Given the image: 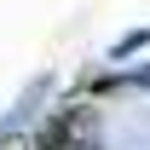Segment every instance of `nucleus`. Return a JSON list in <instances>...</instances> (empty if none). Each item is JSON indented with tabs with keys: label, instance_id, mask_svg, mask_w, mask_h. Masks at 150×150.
Instances as JSON below:
<instances>
[{
	"label": "nucleus",
	"instance_id": "f257e3e1",
	"mask_svg": "<svg viewBox=\"0 0 150 150\" xmlns=\"http://www.w3.org/2000/svg\"><path fill=\"white\" fill-rule=\"evenodd\" d=\"M104 144V121L93 104H69L40 127V150H98Z\"/></svg>",
	"mask_w": 150,
	"mask_h": 150
}]
</instances>
